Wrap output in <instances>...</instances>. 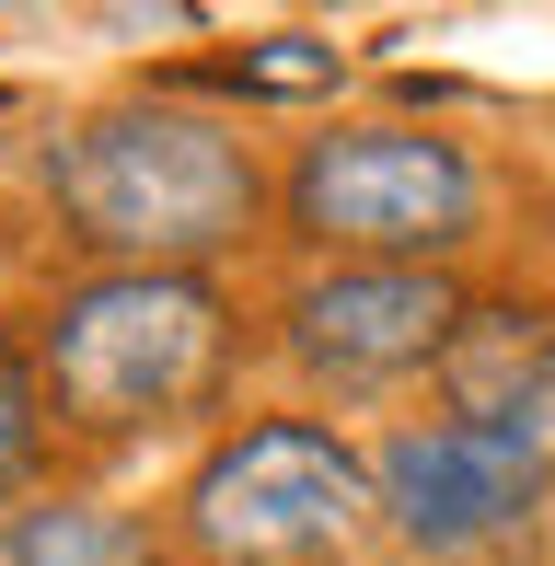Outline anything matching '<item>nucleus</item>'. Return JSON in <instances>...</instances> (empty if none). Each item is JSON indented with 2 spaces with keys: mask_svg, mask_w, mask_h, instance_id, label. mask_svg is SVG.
Returning a JSON list of instances; mask_svg holds the SVG:
<instances>
[{
  "mask_svg": "<svg viewBox=\"0 0 555 566\" xmlns=\"http://www.w3.org/2000/svg\"><path fill=\"white\" fill-rule=\"evenodd\" d=\"M46 197H59L70 243L105 254V266H209L220 243L255 231L266 174L220 116L105 105L46 150Z\"/></svg>",
  "mask_w": 555,
  "mask_h": 566,
  "instance_id": "nucleus-1",
  "label": "nucleus"
},
{
  "mask_svg": "<svg viewBox=\"0 0 555 566\" xmlns=\"http://www.w3.org/2000/svg\"><path fill=\"white\" fill-rule=\"evenodd\" d=\"M46 417L82 440H150L220 405L232 381V301L197 266H105L82 290H59L35 336Z\"/></svg>",
  "mask_w": 555,
  "mask_h": 566,
  "instance_id": "nucleus-2",
  "label": "nucleus"
},
{
  "mask_svg": "<svg viewBox=\"0 0 555 566\" xmlns=\"http://www.w3.org/2000/svg\"><path fill=\"white\" fill-rule=\"evenodd\" d=\"M486 209V174L440 127H324L290 163V231L336 266H428Z\"/></svg>",
  "mask_w": 555,
  "mask_h": 566,
  "instance_id": "nucleus-3",
  "label": "nucleus"
},
{
  "mask_svg": "<svg viewBox=\"0 0 555 566\" xmlns=\"http://www.w3.org/2000/svg\"><path fill=\"white\" fill-rule=\"evenodd\" d=\"M370 509V462L313 417H255L186 474V544L209 566H324Z\"/></svg>",
  "mask_w": 555,
  "mask_h": 566,
  "instance_id": "nucleus-4",
  "label": "nucleus"
},
{
  "mask_svg": "<svg viewBox=\"0 0 555 566\" xmlns=\"http://www.w3.org/2000/svg\"><path fill=\"white\" fill-rule=\"evenodd\" d=\"M544 474H555V440H533V428L428 417V428H394L370 451V509L417 555H474L544 509Z\"/></svg>",
  "mask_w": 555,
  "mask_h": 566,
  "instance_id": "nucleus-5",
  "label": "nucleus"
},
{
  "mask_svg": "<svg viewBox=\"0 0 555 566\" xmlns=\"http://www.w3.org/2000/svg\"><path fill=\"white\" fill-rule=\"evenodd\" d=\"M290 324V358L336 394H370V381L440 370L451 336H463V301H451L440 266H324L278 301Z\"/></svg>",
  "mask_w": 555,
  "mask_h": 566,
  "instance_id": "nucleus-6",
  "label": "nucleus"
},
{
  "mask_svg": "<svg viewBox=\"0 0 555 566\" xmlns=\"http://www.w3.org/2000/svg\"><path fill=\"white\" fill-rule=\"evenodd\" d=\"M451 417H486V428H533L555 440V313H463L451 336Z\"/></svg>",
  "mask_w": 555,
  "mask_h": 566,
  "instance_id": "nucleus-7",
  "label": "nucleus"
},
{
  "mask_svg": "<svg viewBox=\"0 0 555 566\" xmlns=\"http://www.w3.org/2000/svg\"><path fill=\"white\" fill-rule=\"evenodd\" d=\"M0 566H174V555H163V532L139 509L35 497V509H0Z\"/></svg>",
  "mask_w": 555,
  "mask_h": 566,
  "instance_id": "nucleus-8",
  "label": "nucleus"
},
{
  "mask_svg": "<svg viewBox=\"0 0 555 566\" xmlns=\"http://www.w3.org/2000/svg\"><path fill=\"white\" fill-rule=\"evenodd\" d=\"M35 440H46V381H35V358L0 336V497L35 474Z\"/></svg>",
  "mask_w": 555,
  "mask_h": 566,
  "instance_id": "nucleus-9",
  "label": "nucleus"
},
{
  "mask_svg": "<svg viewBox=\"0 0 555 566\" xmlns=\"http://www.w3.org/2000/svg\"><path fill=\"white\" fill-rule=\"evenodd\" d=\"M243 82H255V93H324V82H336V46L278 35V46H255V59H243Z\"/></svg>",
  "mask_w": 555,
  "mask_h": 566,
  "instance_id": "nucleus-10",
  "label": "nucleus"
}]
</instances>
